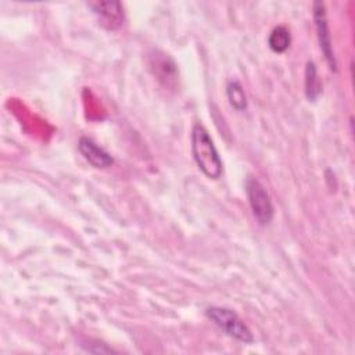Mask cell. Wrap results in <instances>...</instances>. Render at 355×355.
Here are the masks:
<instances>
[{"mask_svg":"<svg viewBox=\"0 0 355 355\" xmlns=\"http://www.w3.org/2000/svg\"><path fill=\"white\" fill-rule=\"evenodd\" d=\"M191 153L200 171L209 179H219L223 172V162L208 130L196 123L191 129Z\"/></svg>","mask_w":355,"mask_h":355,"instance_id":"6da1fadb","label":"cell"},{"mask_svg":"<svg viewBox=\"0 0 355 355\" xmlns=\"http://www.w3.org/2000/svg\"><path fill=\"white\" fill-rule=\"evenodd\" d=\"M205 316L229 337L244 344L254 341L250 327L233 309L226 306H209L205 309Z\"/></svg>","mask_w":355,"mask_h":355,"instance_id":"7a4b0ae2","label":"cell"},{"mask_svg":"<svg viewBox=\"0 0 355 355\" xmlns=\"http://www.w3.org/2000/svg\"><path fill=\"white\" fill-rule=\"evenodd\" d=\"M245 193L255 219L261 225H268L273 219L275 209L266 187L258 179L248 176L245 180Z\"/></svg>","mask_w":355,"mask_h":355,"instance_id":"3957f363","label":"cell"},{"mask_svg":"<svg viewBox=\"0 0 355 355\" xmlns=\"http://www.w3.org/2000/svg\"><path fill=\"white\" fill-rule=\"evenodd\" d=\"M313 21H315V28H316V36L319 40L320 50L329 64V68L331 71H337V61L334 57L333 46H331V37L329 33V25H327V18H326V10L324 4L320 1L313 3Z\"/></svg>","mask_w":355,"mask_h":355,"instance_id":"277c9868","label":"cell"},{"mask_svg":"<svg viewBox=\"0 0 355 355\" xmlns=\"http://www.w3.org/2000/svg\"><path fill=\"white\" fill-rule=\"evenodd\" d=\"M87 6L101 26L108 31H115L122 26L125 21L123 6L119 1H90Z\"/></svg>","mask_w":355,"mask_h":355,"instance_id":"5b68a950","label":"cell"},{"mask_svg":"<svg viewBox=\"0 0 355 355\" xmlns=\"http://www.w3.org/2000/svg\"><path fill=\"white\" fill-rule=\"evenodd\" d=\"M78 148L82 154V157L94 168L104 169L114 164V158L110 153H107L103 147H100L94 140L90 137H80L78 143Z\"/></svg>","mask_w":355,"mask_h":355,"instance_id":"8992f818","label":"cell"},{"mask_svg":"<svg viewBox=\"0 0 355 355\" xmlns=\"http://www.w3.org/2000/svg\"><path fill=\"white\" fill-rule=\"evenodd\" d=\"M150 68L154 71V75L157 76V79L164 82L165 86H172V83L176 82V78H178L176 64L166 54L155 51L154 55H151Z\"/></svg>","mask_w":355,"mask_h":355,"instance_id":"52a82bcc","label":"cell"},{"mask_svg":"<svg viewBox=\"0 0 355 355\" xmlns=\"http://www.w3.org/2000/svg\"><path fill=\"white\" fill-rule=\"evenodd\" d=\"M322 93V83L318 76L316 67L312 61L306 62L305 67V96L309 101H315Z\"/></svg>","mask_w":355,"mask_h":355,"instance_id":"ba28073f","label":"cell"},{"mask_svg":"<svg viewBox=\"0 0 355 355\" xmlns=\"http://www.w3.org/2000/svg\"><path fill=\"white\" fill-rule=\"evenodd\" d=\"M290 43H291L290 31L283 25L273 28L272 32L269 33L268 44H269V49L275 53H279V54L284 53L290 47Z\"/></svg>","mask_w":355,"mask_h":355,"instance_id":"9c48e42d","label":"cell"},{"mask_svg":"<svg viewBox=\"0 0 355 355\" xmlns=\"http://www.w3.org/2000/svg\"><path fill=\"white\" fill-rule=\"evenodd\" d=\"M226 96H227L230 105L236 111L241 112L247 108V96H245L244 89L240 82H237V80L229 82L226 86Z\"/></svg>","mask_w":355,"mask_h":355,"instance_id":"30bf717a","label":"cell"}]
</instances>
